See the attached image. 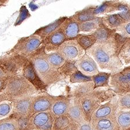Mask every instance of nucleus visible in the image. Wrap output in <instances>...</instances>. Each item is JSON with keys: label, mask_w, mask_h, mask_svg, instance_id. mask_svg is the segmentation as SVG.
<instances>
[{"label": "nucleus", "mask_w": 130, "mask_h": 130, "mask_svg": "<svg viewBox=\"0 0 130 130\" xmlns=\"http://www.w3.org/2000/svg\"><path fill=\"white\" fill-rule=\"evenodd\" d=\"M19 130H28L30 117L23 116L16 119Z\"/></svg>", "instance_id": "obj_38"}, {"label": "nucleus", "mask_w": 130, "mask_h": 130, "mask_svg": "<svg viewBox=\"0 0 130 130\" xmlns=\"http://www.w3.org/2000/svg\"><path fill=\"white\" fill-rule=\"evenodd\" d=\"M110 75L111 73L109 72H100L97 75L92 77V81L94 83L95 89L109 87Z\"/></svg>", "instance_id": "obj_25"}, {"label": "nucleus", "mask_w": 130, "mask_h": 130, "mask_svg": "<svg viewBox=\"0 0 130 130\" xmlns=\"http://www.w3.org/2000/svg\"><path fill=\"white\" fill-rule=\"evenodd\" d=\"M5 1H1V3H0V7L3 5V4H4V3H5Z\"/></svg>", "instance_id": "obj_44"}, {"label": "nucleus", "mask_w": 130, "mask_h": 130, "mask_svg": "<svg viewBox=\"0 0 130 130\" xmlns=\"http://www.w3.org/2000/svg\"><path fill=\"white\" fill-rule=\"evenodd\" d=\"M66 41V38L59 28L43 39L41 45L44 47L46 53L52 51L56 52L58 47Z\"/></svg>", "instance_id": "obj_15"}, {"label": "nucleus", "mask_w": 130, "mask_h": 130, "mask_svg": "<svg viewBox=\"0 0 130 130\" xmlns=\"http://www.w3.org/2000/svg\"><path fill=\"white\" fill-rule=\"evenodd\" d=\"M116 32L123 38H130V22L119 27L116 30Z\"/></svg>", "instance_id": "obj_37"}, {"label": "nucleus", "mask_w": 130, "mask_h": 130, "mask_svg": "<svg viewBox=\"0 0 130 130\" xmlns=\"http://www.w3.org/2000/svg\"><path fill=\"white\" fill-rule=\"evenodd\" d=\"M91 123L94 130H119L115 115L99 119Z\"/></svg>", "instance_id": "obj_19"}, {"label": "nucleus", "mask_w": 130, "mask_h": 130, "mask_svg": "<svg viewBox=\"0 0 130 130\" xmlns=\"http://www.w3.org/2000/svg\"><path fill=\"white\" fill-rule=\"evenodd\" d=\"M77 130H94L91 123L87 120L77 124Z\"/></svg>", "instance_id": "obj_39"}, {"label": "nucleus", "mask_w": 130, "mask_h": 130, "mask_svg": "<svg viewBox=\"0 0 130 130\" xmlns=\"http://www.w3.org/2000/svg\"><path fill=\"white\" fill-rule=\"evenodd\" d=\"M92 80V77L87 76L77 70L70 76V81L72 83H81Z\"/></svg>", "instance_id": "obj_35"}, {"label": "nucleus", "mask_w": 130, "mask_h": 130, "mask_svg": "<svg viewBox=\"0 0 130 130\" xmlns=\"http://www.w3.org/2000/svg\"><path fill=\"white\" fill-rule=\"evenodd\" d=\"M44 56L50 66L56 70L60 68L66 62L64 58L56 51L50 53H46L45 52Z\"/></svg>", "instance_id": "obj_27"}, {"label": "nucleus", "mask_w": 130, "mask_h": 130, "mask_svg": "<svg viewBox=\"0 0 130 130\" xmlns=\"http://www.w3.org/2000/svg\"><path fill=\"white\" fill-rule=\"evenodd\" d=\"M30 14L26 6H22L20 9L19 14V16L17 18L15 23H14V26H16L20 25L23 21L30 18Z\"/></svg>", "instance_id": "obj_36"}, {"label": "nucleus", "mask_w": 130, "mask_h": 130, "mask_svg": "<svg viewBox=\"0 0 130 130\" xmlns=\"http://www.w3.org/2000/svg\"><path fill=\"white\" fill-rule=\"evenodd\" d=\"M75 63V62L66 61L63 66L58 69V71L63 77L70 76L72 73L77 71Z\"/></svg>", "instance_id": "obj_33"}, {"label": "nucleus", "mask_w": 130, "mask_h": 130, "mask_svg": "<svg viewBox=\"0 0 130 130\" xmlns=\"http://www.w3.org/2000/svg\"><path fill=\"white\" fill-rule=\"evenodd\" d=\"M56 96L46 93H41L35 95L31 104L29 117L41 112L50 111Z\"/></svg>", "instance_id": "obj_10"}, {"label": "nucleus", "mask_w": 130, "mask_h": 130, "mask_svg": "<svg viewBox=\"0 0 130 130\" xmlns=\"http://www.w3.org/2000/svg\"><path fill=\"white\" fill-rule=\"evenodd\" d=\"M119 57L123 65L130 63V38H125L124 41L119 50Z\"/></svg>", "instance_id": "obj_29"}, {"label": "nucleus", "mask_w": 130, "mask_h": 130, "mask_svg": "<svg viewBox=\"0 0 130 130\" xmlns=\"http://www.w3.org/2000/svg\"><path fill=\"white\" fill-rule=\"evenodd\" d=\"M5 100H9V98H8L4 93L0 94V102Z\"/></svg>", "instance_id": "obj_43"}, {"label": "nucleus", "mask_w": 130, "mask_h": 130, "mask_svg": "<svg viewBox=\"0 0 130 130\" xmlns=\"http://www.w3.org/2000/svg\"><path fill=\"white\" fill-rule=\"evenodd\" d=\"M115 116L119 130H130V110L117 111Z\"/></svg>", "instance_id": "obj_24"}, {"label": "nucleus", "mask_w": 130, "mask_h": 130, "mask_svg": "<svg viewBox=\"0 0 130 130\" xmlns=\"http://www.w3.org/2000/svg\"><path fill=\"white\" fill-rule=\"evenodd\" d=\"M101 23V17H97L95 19L87 21L80 24V34L86 33L92 34Z\"/></svg>", "instance_id": "obj_26"}, {"label": "nucleus", "mask_w": 130, "mask_h": 130, "mask_svg": "<svg viewBox=\"0 0 130 130\" xmlns=\"http://www.w3.org/2000/svg\"><path fill=\"white\" fill-rule=\"evenodd\" d=\"M64 130H77V124L75 123H72Z\"/></svg>", "instance_id": "obj_42"}, {"label": "nucleus", "mask_w": 130, "mask_h": 130, "mask_svg": "<svg viewBox=\"0 0 130 130\" xmlns=\"http://www.w3.org/2000/svg\"><path fill=\"white\" fill-rule=\"evenodd\" d=\"M117 97H118L117 111L130 110V94L117 95Z\"/></svg>", "instance_id": "obj_34"}, {"label": "nucleus", "mask_w": 130, "mask_h": 130, "mask_svg": "<svg viewBox=\"0 0 130 130\" xmlns=\"http://www.w3.org/2000/svg\"><path fill=\"white\" fill-rule=\"evenodd\" d=\"M42 41V39L40 37L34 34L21 38L16 45L7 52V54L9 56L28 58L33 52L41 46Z\"/></svg>", "instance_id": "obj_5"}, {"label": "nucleus", "mask_w": 130, "mask_h": 130, "mask_svg": "<svg viewBox=\"0 0 130 130\" xmlns=\"http://www.w3.org/2000/svg\"><path fill=\"white\" fill-rule=\"evenodd\" d=\"M118 109V97L115 95L112 98L102 104L96 110L91 117L90 122H94L99 119L115 115Z\"/></svg>", "instance_id": "obj_11"}, {"label": "nucleus", "mask_w": 130, "mask_h": 130, "mask_svg": "<svg viewBox=\"0 0 130 130\" xmlns=\"http://www.w3.org/2000/svg\"><path fill=\"white\" fill-rule=\"evenodd\" d=\"M13 109V102L10 100H5L0 102V120L9 117Z\"/></svg>", "instance_id": "obj_31"}, {"label": "nucleus", "mask_w": 130, "mask_h": 130, "mask_svg": "<svg viewBox=\"0 0 130 130\" xmlns=\"http://www.w3.org/2000/svg\"><path fill=\"white\" fill-rule=\"evenodd\" d=\"M115 95L116 94L109 87L107 89L99 88L94 89L91 93L79 98V102L86 120L90 122L92 115L98 107Z\"/></svg>", "instance_id": "obj_3"}, {"label": "nucleus", "mask_w": 130, "mask_h": 130, "mask_svg": "<svg viewBox=\"0 0 130 130\" xmlns=\"http://www.w3.org/2000/svg\"><path fill=\"white\" fill-rule=\"evenodd\" d=\"M125 39L116 32L108 41L96 42L86 53L93 58L101 70L111 73L117 72L124 66L119 57V53Z\"/></svg>", "instance_id": "obj_1"}, {"label": "nucleus", "mask_w": 130, "mask_h": 130, "mask_svg": "<svg viewBox=\"0 0 130 130\" xmlns=\"http://www.w3.org/2000/svg\"><path fill=\"white\" fill-rule=\"evenodd\" d=\"M67 18L68 17H61V18L54 21L53 22L51 23L50 24L46 25L45 26L42 27L39 29H38L37 30L35 31L33 34L38 35L43 40V39H45L50 34L54 32L58 28H59Z\"/></svg>", "instance_id": "obj_20"}, {"label": "nucleus", "mask_w": 130, "mask_h": 130, "mask_svg": "<svg viewBox=\"0 0 130 130\" xmlns=\"http://www.w3.org/2000/svg\"><path fill=\"white\" fill-rule=\"evenodd\" d=\"M71 98L66 96H56L50 112L54 117L66 115L70 108Z\"/></svg>", "instance_id": "obj_16"}, {"label": "nucleus", "mask_w": 130, "mask_h": 130, "mask_svg": "<svg viewBox=\"0 0 130 130\" xmlns=\"http://www.w3.org/2000/svg\"><path fill=\"white\" fill-rule=\"evenodd\" d=\"M54 118L50 111L34 115L30 117L28 130H52Z\"/></svg>", "instance_id": "obj_9"}, {"label": "nucleus", "mask_w": 130, "mask_h": 130, "mask_svg": "<svg viewBox=\"0 0 130 130\" xmlns=\"http://www.w3.org/2000/svg\"><path fill=\"white\" fill-rule=\"evenodd\" d=\"M66 61L76 62L85 54L86 52L75 39L64 41L56 50Z\"/></svg>", "instance_id": "obj_7"}, {"label": "nucleus", "mask_w": 130, "mask_h": 130, "mask_svg": "<svg viewBox=\"0 0 130 130\" xmlns=\"http://www.w3.org/2000/svg\"><path fill=\"white\" fill-rule=\"evenodd\" d=\"M116 33V30L108 28L101 23L98 28L92 34L95 38L97 42L106 41L111 38Z\"/></svg>", "instance_id": "obj_23"}, {"label": "nucleus", "mask_w": 130, "mask_h": 130, "mask_svg": "<svg viewBox=\"0 0 130 130\" xmlns=\"http://www.w3.org/2000/svg\"><path fill=\"white\" fill-rule=\"evenodd\" d=\"M72 122L67 114L54 118L52 130H64Z\"/></svg>", "instance_id": "obj_30"}, {"label": "nucleus", "mask_w": 130, "mask_h": 130, "mask_svg": "<svg viewBox=\"0 0 130 130\" xmlns=\"http://www.w3.org/2000/svg\"><path fill=\"white\" fill-rule=\"evenodd\" d=\"M96 7H86L83 10L76 12L72 16V18L80 24L87 21L95 19L98 17L94 14V10Z\"/></svg>", "instance_id": "obj_22"}, {"label": "nucleus", "mask_w": 130, "mask_h": 130, "mask_svg": "<svg viewBox=\"0 0 130 130\" xmlns=\"http://www.w3.org/2000/svg\"><path fill=\"white\" fill-rule=\"evenodd\" d=\"M8 80H9V78L0 79V94L4 93Z\"/></svg>", "instance_id": "obj_40"}, {"label": "nucleus", "mask_w": 130, "mask_h": 130, "mask_svg": "<svg viewBox=\"0 0 130 130\" xmlns=\"http://www.w3.org/2000/svg\"><path fill=\"white\" fill-rule=\"evenodd\" d=\"M109 88L116 95L130 94V67L111 73Z\"/></svg>", "instance_id": "obj_6"}, {"label": "nucleus", "mask_w": 130, "mask_h": 130, "mask_svg": "<svg viewBox=\"0 0 130 130\" xmlns=\"http://www.w3.org/2000/svg\"><path fill=\"white\" fill-rule=\"evenodd\" d=\"M74 39L77 41V43L85 52L97 42L93 34H79Z\"/></svg>", "instance_id": "obj_28"}, {"label": "nucleus", "mask_w": 130, "mask_h": 130, "mask_svg": "<svg viewBox=\"0 0 130 130\" xmlns=\"http://www.w3.org/2000/svg\"><path fill=\"white\" fill-rule=\"evenodd\" d=\"M34 96L10 100L13 102V109L9 116L14 119L23 116L29 117L31 104Z\"/></svg>", "instance_id": "obj_14"}, {"label": "nucleus", "mask_w": 130, "mask_h": 130, "mask_svg": "<svg viewBox=\"0 0 130 130\" xmlns=\"http://www.w3.org/2000/svg\"><path fill=\"white\" fill-rule=\"evenodd\" d=\"M39 91L22 75H18L9 78L4 94L9 100L32 97Z\"/></svg>", "instance_id": "obj_4"}, {"label": "nucleus", "mask_w": 130, "mask_h": 130, "mask_svg": "<svg viewBox=\"0 0 130 130\" xmlns=\"http://www.w3.org/2000/svg\"><path fill=\"white\" fill-rule=\"evenodd\" d=\"M0 130H19L16 119L9 116L0 120Z\"/></svg>", "instance_id": "obj_32"}, {"label": "nucleus", "mask_w": 130, "mask_h": 130, "mask_svg": "<svg viewBox=\"0 0 130 130\" xmlns=\"http://www.w3.org/2000/svg\"><path fill=\"white\" fill-rule=\"evenodd\" d=\"M60 28L64 33L66 41L74 39L80 34V23L70 16L67 18Z\"/></svg>", "instance_id": "obj_17"}, {"label": "nucleus", "mask_w": 130, "mask_h": 130, "mask_svg": "<svg viewBox=\"0 0 130 130\" xmlns=\"http://www.w3.org/2000/svg\"><path fill=\"white\" fill-rule=\"evenodd\" d=\"M67 115L72 122L77 124H79L86 120L78 98H71L70 108Z\"/></svg>", "instance_id": "obj_18"}, {"label": "nucleus", "mask_w": 130, "mask_h": 130, "mask_svg": "<svg viewBox=\"0 0 130 130\" xmlns=\"http://www.w3.org/2000/svg\"><path fill=\"white\" fill-rule=\"evenodd\" d=\"M101 22L105 26L112 30L130 22V6L127 4L123 9L117 13L106 14L101 17Z\"/></svg>", "instance_id": "obj_8"}, {"label": "nucleus", "mask_w": 130, "mask_h": 130, "mask_svg": "<svg viewBox=\"0 0 130 130\" xmlns=\"http://www.w3.org/2000/svg\"><path fill=\"white\" fill-rule=\"evenodd\" d=\"M75 64L77 70L85 76L93 77L100 72L95 61L86 53L75 62Z\"/></svg>", "instance_id": "obj_12"}, {"label": "nucleus", "mask_w": 130, "mask_h": 130, "mask_svg": "<svg viewBox=\"0 0 130 130\" xmlns=\"http://www.w3.org/2000/svg\"><path fill=\"white\" fill-rule=\"evenodd\" d=\"M22 76L32 84L38 91H45L47 87L38 75L31 61L27 58L22 68Z\"/></svg>", "instance_id": "obj_13"}, {"label": "nucleus", "mask_w": 130, "mask_h": 130, "mask_svg": "<svg viewBox=\"0 0 130 130\" xmlns=\"http://www.w3.org/2000/svg\"><path fill=\"white\" fill-rule=\"evenodd\" d=\"M44 54L45 49L43 46L41 45L28 58L32 62L35 70L42 82L47 87H49L59 82L64 77L58 70L50 66L45 59Z\"/></svg>", "instance_id": "obj_2"}, {"label": "nucleus", "mask_w": 130, "mask_h": 130, "mask_svg": "<svg viewBox=\"0 0 130 130\" xmlns=\"http://www.w3.org/2000/svg\"><path fill=\"white\" fill-rule=\"evenodd\" d=\"M94 89V83L92 80L79 83L71 90L70 94V97L71 98H74L79 99L91 93Z\"/></svg>", "instance_id": "obj_21"}, {"label": "nucleus", "mask_w": 130, "mask_h": 130, "mask_svg": "<svg viewBox=\"0 0 130 130\" xmlns=\"http://www.w3.org/2000/svg\"><path fill=\"white\" fill-rule=\"evenodd\" d=\"M4 78H9V77L8 76L7 73H6L5 70H4L3 66L1 62H0V79Z\"/></svg>", "instance_id": "obj_41"}]
</instances>
